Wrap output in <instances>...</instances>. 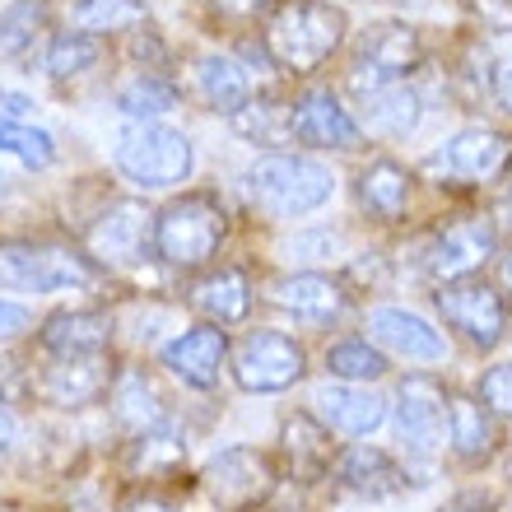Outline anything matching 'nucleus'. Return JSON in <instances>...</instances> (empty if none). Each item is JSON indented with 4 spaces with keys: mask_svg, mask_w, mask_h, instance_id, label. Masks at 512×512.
Segmentation results:
<instances>
[{
    "mask_svg": "<svg viewBox=\"0 0 512 512\" xmlns=\"http://www.w3.org/2000/svg\"><path fill=\"white\" fill-rule=\"evenodd\" d=\"M345 28V10L331 0H280L266 24V52L289 75H312L340 52Z\"/></svg>",
    "mask_w": 512,
    "mask_h": 512,
    "instance_id": "nucleus-1",
    "label": "nucleus"
},
{
    "mask_svg": "<svg viewBox=\"0 0 512 512\" xmlns=\"http://www.w3.org/2000/svg\"><path fill=\"white\" fill-rule=\"evenodd\" d=\"M229 238V210L215 191H182L154 215V256L173 270H205Z\"/></svg>",
    "mask_w": 512,
    "mask_h": 512,
    "instance_id": "nucleus-2",
    "label": "nucleus"
},
{
    "mask_svg": "<svg viewBox=\"0 0 512 512\" xmlns=\"http://www.w3.org/2000/svg\"><path fill=\"white\" fill-rule=\"evenodd\" d=\"M243 187L261 215L298 219V215L322 210L336 196V173L322 159H312V154H284V149H275V154H266V159H256L247 168Z\"/></svg>",
    "mask_w": 512,
    "mask_h": 512,
    "instance_id": "nucleus-3",
    "label": "nucleus"
},
{
    "mask_svg": "<svg viewBox=\"0 0 512 512\" xmlns=\"http://www.w3.org/2000/svg\"><path fill=\"white\" fill-rule=\"evenodd\" d=\"M112 163L126 182H135L140 191H168L182 187L196 168V154H191V140L182 131L163 122H131L117 135V149H112Z\"/></svg>",
    "mask_w": 512,
    "mask_h": 512,
    "instance_id": "nucleus-4",
    "label": "nucleus"
},
{
    "mask_svg": "<svg viewBox=\"0 0 512 512\" xmlns=\"http://www.w3.org/2000/svg\"><path fill=\"white\" fill-rule=\"evenodd\" d=\"M98 275L103 266L94 256H80L70 247H0V289H14V294H75L98 284Z\"/></svg>",
    "mask_w": 512,
    "mask_h": 512,
    "instance_id": "nucleus-5",
    "label": "nucleus"
},
{
    "mask_svg": "<svg viewBox=\"0 0 512 512\" xmlns=\"http://www.w3.org/2000/svg\"><path fill=\"white\" fill-rule=\"evenodd\" d=\"M280 489V466L261 447H224L205 461L201 471V494L215 503L219 512H256L266 508Z\"/></svg>",
    "mask_w": 512,
    "mask_h": 512,
    "instance_id": "nucleus-6",
    "label": "nucleus"
},
{
    "mask_svg": "<svg viewBox=\"0 0 512 512\" xmlns=\"http://www.w3.org/2000/svg\"><path fill=\"white\" fill-rule=\"evenodd\" d=\"M433 308L443 312V322L452 326L471 350H494L512 331L508 298L489 280H480V275H466V280H452V284H433Z\"/></svg>",
    "mask_w": 512,
    "mask_h": 512,
    "instance_id": "nucleus-7",
    "label": "nucleus"
},
{
    "mask_svg": "<svg viewBox=\"0 0 512 512\" xmlns=\"http://www.w3.org/2000/svg\"><path fill=\"white\" fill-rule=\"evenodd\" d=\"M303 373H308V350L289 331L256 326L233 350V382L252 396H280V391L298 387Z\"/></svg>",
    "mask_w": 512,
    "mask_h": 512,
    "instance_id": "nucleus-8",
    "label": "nucleus"
},
{
    "mask_svg": "<svg viewBox=\"0 0 512 512\" xmlns=\"http://www.w3.org/2000/svg\"><path fill=\"white\" fill-rule=\"evenodd\" d=\"M489 256H499V224L489 215H461V219H447L443 229H433L424 238L419 270L433 284H452L475 275Z\"/></svg>",
    "mask_w": 512,
    "mask_h": 512,
    "instance_id": "nucleus-9",
    "label": "nucleus"
},
{
    "mask_svg": "<svg viewBox=\"0 0 512 512\" xmlns=\"http://www.w3.org/2000/svg\"><path fill=\"white\" fill-rule=\"evenodd\" d=\"M424 61V42L410 24H378L368 28V38L359 42V56L350 66V89L354 98H368L387 89V84L405 80V70H415Z\"/></svg>",
    "mask_w": 512,
    "mask_h": 512,
    "instance_id": "nucleus-10",
    "label": "nucleus"
},
{
    "mask_svg": "<svg viewBox=\"0 0 512 512\" xmlns=\"http://www.w3.org/2000/svg\"><path fill=\"white\" fill-rule=\"evenodd\" d=\"M447 401L452 391L429 373H410L396 387V433L410 457H433L447 438Z\"/></svg>",
    "mask_w": 512,
    "mask_h": 512,
    "instance_id": "nucleus-11",
    "label": "nucleus"
},
{
    "mask_svg": "<svg viewBox=\"0 0 512 512\" xmlns=\"http://www.w3.org/2000/svg\"><path fill=\"white\" fill-rule=\"evenodd\" d=\"M512 163V135L494 126H471L457 131L443 149H433L424 159V173L443 177V182H489V177L508 173Z\"/></svg>",
    "mask_w": 512,
    "mask_h": 512,
    "instance_id": "nucleus-12",
    "label": "nucleus"
},
{
    "mask_svg": "<svg viewBox=\"0 0 512 512\" xmlns=\"http://www.w3.org/2000/svg\"><path fill=\"white\" fill-rule=\"evenodd\" d=\"M336 443H331V429H326L317 415L308 410H294L284 415L280 424V447H275V466H280V480H294V485H317L336 471Z\"/></svg>",
    "mask_w": 512,
    "mask_h": 512,
    "instance_id": "nucleus-13",
    "label": "nucleus"
},
{
    "mask_svg": "<svg viewBox=\"0 0 512 512\" xmlns=\"http://www.w3.org/2000/svg\"><path fill=\"white\" fill-rule=\"evenodd\" d=\"M159 364L168 368L177 382H187V387H196V391L219 387L224 364H229V331L215 322L191 326V331H182V336H173L163 345Z\"/></svg>",
    "mask_w": 512,
    "mask_h": 512,
    "instance_id": "nucleus-14",
    "label": "nucleus"
},
{
    "mask_svg": "<svg viewBox=\"0 0 512 512\" xmlns=\"http://www.w3.org/2000/svg\"><path fill=\"white\" fill-rule=\"evenodd\" d=\"M149 243H154V215L140 201L108 205L89 229V256L98 266H135Z\"/></svg>",
    "mask_w": 512,
    "mask_h": 512,
    "instance_id": "nucleus-15",
    "label": "nucleus"
},
{
    "mask_svg": "<svg viewBox=\"0 0 512 512\" xmlns=\"http://www.w3.org/2000/svg\"><path fill=\"white\" fill-rule=\"evenodd\" d=\"M368 340L391 350L396 359H410V364H443L447 359V336L429 317H419L410 308H373L368 312Z\"/></svg>",
    "mask_w": 512,
    "mask_h": 512,
    "instance_id": "nucleus-16",
    "label": "nucleus"
},
{
    "mask_svg": "<svg viewBox=\"0 0 512 512\" xmlns=\"http://www.w3.org/2000/svg\"><path fill=\"white\" fill-rule=\"evenodd\" d=\"M294 140L312 149H350L364 145V131L350 117V108L340 103L331 89H308V94L294 98Z\"/></svg>",
    "mask_w": 512,
    "mask_h": 512,
    "instance_id": "nucleus-17",
    "label": "nucleus"
},
{
    "mask_svg": "<svg viewBox=\"0 0 512 512\" xmlns=\"http://www.w3.org/2000/svg\"><path fill=\"white\" fill-rule=\"evenodd\" d=\"M270 303L284 308L294 322L331 326L350 308V289L340 280H331V275H322V270H294V275L270 284Z\"/></svg>",
    "mask_w": 512,
    "mask_h": 512,
    "instance_id": "nucleus-18",
    "label": "nucleus"
},
{
    "mask_svg": "<svg viewBox=\"0 0 512 512\" xmlns=\"http://www.w3.org/2000/svg\"><path fill=\"white\" fill-rule=\"evenodd\" d=\"M112 387V364L103 354H84V359H56L52 368H42L38 396L52 410H84V405L103 401Z\"/></svg>",
    "mask_w": 512,
    "mask_h": 512,
    "instance_id": "nucleus-19",
    "label": "nucleus"
},
{
    "mask_svg": "<svg viewBox=\"0 0 512 512\" xmlns=\"http://www.w3.org/2000/svg\"><path fill=\"white\" fill-rule=\"evenodd\" d=\"M336 485L350 489V494H359V499L368 503H382V499H396V494H405V485H410V475H405V466L396 457H391L387 447H373V443H354L345 447L336 457Z\"/></svg>",
    "mask_w": 512,
    "mask_h": 512,
    "instance_id": "nucleus-20",
    "label": "nucleus"
},
{
    "mask_svg": "<svg viewBox=\"0 0 512 512\" xmlns=\"http://www.w3.org/2000/svg\"><path fill=\"white\" fill-rule=\"evenodd\" d=\"M447 447L461 466H489L499 457L503 447V433H499V419L485 410L480 396H466V391H452L447 401Z\"/></svg>",
    "mask_w": 512,
    "mask_h": 512,
    "instance_id": "nucleus-21",
    "label": "nucleus"
},
{
    "mask_svg": "<svg viewBox=\"0 0 512 512\" xmlns=\"http://www.w3.org/2000/svg\"><path fill=\"white\" fill-rule=\"evenodd\" d=\"M317 419H322L331 433H345V438H368L373 429H382L387 419V401L378 391L359 387V382H326L317 387Z\"/></svg>",
    "mask_w": 512,
    "mask_h": 512,
    "instance_id": "nucleus-22",
    "label": "nucleus"
},
{
    "mask_svg": "<svg viewBox=\"0 0 512 512\" xmlns=\"http://www.w3.org/2000/svg\"><path fill=\"white\" fill-rule=\"evenodd\" d=\"M108 405H112V419L122 424L126 433H149L159 429L168 415V401H163L159 382L149 378L140 364H122L117 373H112V387H108Z\"/></svg>",
    "mask_w": 512,
    "mask_h": 512,
    "instance_id": "nucleus-23",
    "label": "nucleus"
},
{
    "mask_svg": "<svg viewBox=\"0 0 512 512\" xmlns=\"http://www.w3.org/2000/svg\"><path fill=\"white\" fill-rule=\"evenodd\" d=\"M354 196H359V210L378 224H401L410 215V196H415V177L410 168H401L396 159H373L359 168L354 177Z\"/></svg>",
    "mask_w": 512,
    "mask_h": 512,
    "instance_id": "nucleus-24",
    "label": "nucleus"
},
{
    "mask_svg": "<svg viewBox=\"0 0 512 512\" xmlns=\"http://www.w3.org/2000/svg\"><path fill=\"white\" fill-rule=\"evenodd\" d=\"M42 350L52 359H84V354H103L112 345V317L108 312H89V308H70L47 317L38 331Z\"/></svg>",
    "mask_w": 512,
    "mask_h": 512,
    "instance_id": "nucleus-25",
    "label": "nucleus"
},
{
    "mask_svg": "<svg viewBox=\"0 0 512 512\" xmlns=\"http://www.w3.org/2000/svg\"><path fill=\"white\" fill-rule=\"evenodd\" d=\"M196 94L205 98L210 112L233 117L261 89H256V75L247 70V61H238L229 52H205V56H196Z\"/></svg>",
    "mask_w": 512,
    "mask_h": 512,
    "instance_id": "nucleus-26",
    "label": "nucleus"
},
{
    "mask_svg": "<svg viewBox=\"0 0 512 512\" xmlns=\"http://www.w3.org/2000/svg\"><path fill=\"white\" fill-rule=\"evenodd\" d=\"M191 308L215 326L243 322L247 312H252V275L243 266L205 270L201 280L191 284Z\"/></svg>",
    "mask_w": 512,
    "mask_h": 512,
    "instance_id": "nucleus-27",
    "label": "nucleus"
},
{
    "mask_svg": "<svg viewBox=\"0 0 512 512\" xmlns=\"http://www.w3.org/2000/svg\"><path fill=\"white\" fill-rule=\"evenodd\" d=\"M419 117H424V98L405 80L359 98V131L378 135V140H405L419 126Z\"/></svg>",
    "mask_w": 512,
    "mask_h": 512,
    "instance_id": "nucleus-28",
    "label": "nucleus"
},
{
    "mask_svg": "<svg viewBox=\"0 0 512 512\" xmlns=\"http://www.w3.org/2000/svg\"><path fill=\"white\" fill-rule=\"evenodd\" d=\"M187 466V433L177 419H163L159 429L135 433L131 438V475L140 480H163Z\"/></svg>",
    "mask_w": 512,
    "mask_h": 512,
    "instance_id": "nucleus-29",
    "label": "nucleus"
},
{
    "mask_svg": "<svg viewBox=\"0 0 512 512\" xmlns=\"http://www.w3.org/2000/svg\"><path fill=\"white\" fill-rule=\"evenodd\" d=\"M229 126L252 145H289L294 140V103L275 94H256L229 117Z\"/></svg>",
    "mask_w": 512,
    "mask_h": 512,
    "instance_id": "nucleus-30",
    "label": "nucleus"
},
{
    "mask_svg": "<svg viewBox=\"0 0 512 512\" xmlns=\"http://www.w3.org/2000/svg\"><path fill=\"white\" fill-rule=\"evenodd\" d=\"M182 103V89H177L168 75L159 70H140L117 89V108L131 117V122H159Z\"/></svg>",
    "mask_w": 512,
    "mask_h": 512,
    "instance_id": "nucleus-31",
    "label": "nucleus"
},
{
    "mask_svg": "<svg viewBox=\"0 0 512 512\" xmlns=\"http://www.w3.org/2000/svg\"><path fill=\"white\" fill-rule=\"evenodd\" d=\"M103 61V38L94 33H80V28H66V33H52L47 38V52H42V66L52 80H80Z\"/></svg>",
    "mask_w": 512,
    "mask_h": 512,
    "instance_id": "nucleus-32",
    "label": "nucleus"
},
{
    "mask_svg": "<svg viewBox=\"0 0 512 512\" xmlns=\"http://www.w3.org/2000/svg\"><path fill=\"white\" fill-rule=\"evenodd\" d=\"M66 14H70V28L94 33V38L145 28V5L140 0H70Z\"/></svg>",
    "mask_w": 512,
    "mask_h": 512,
    "instance_id": "nucleus-33",
    "label": "nucleus"
},
{
    "mask_svg": "<svg viewBox=\"0 0 512 512\" xmlns=\"http://www.w3.org/2000/svg\"><path fill=\"white\" fill-rule=\"evenodd\" d=\"M387 354H382V345H373L368 336H345L336 340L331 350H326V373L336 382H359V387H368V382L387 378Z\"/></svg>",
    "mask_w": 512,
    "mask_h": 512,
    "instance_id": "nucleus-34",
    "label": "nucleus"
},
{
    "mask_svg": "<svg viewBox=\"0 0 512 512\" xmlns=\"http://www.w3.org/2000/svg\"><path fill=\"white\" fill-rule=\"evenodd\" d=\"M42 28H47V5L42 0H14V5H5V14H0V56L5 61L24 56L42 38Z\"/></svg>",
    "mask_w": 512,
    "mask_h": 512,
    "instance_id": "nucleus-35",
    "label": "nucleus"
},
{
    "mask_svg": "<svg viewBox=\"0 0 512 512\" xmlns=\"http://www.w3.org/2000/svg\"><path fill=\"white\" fill-rule=\"evenodd\" d=\"M0 149H10L28 168H52L56 163V140L52 131H42L33 122H0Z\"/></svg>",
    "mask_w": 512,
    "mask_h": 512,
    "instance_id": "nucleus-36",
    "label": "nucleus"
},
{
    "mask_svg": "<svg viewBox=\"0 0 512 512\" xmlns=\"http://www.w3.org/2000/svg\"><path fill=\"white\" fill-rule=\"evenodd\" d=\"M284 252H289V261H294V266H322V261H336V256L345 252V238H340L336 229L298 233V238H289V243H284Z\"/></svg>",
    "mask_w": 512,
    "mask_h": 512,
    "instance_id": "nucleus-37",
    "label": "nucleus"
},
{
    "mask_svg": "<svg viewBox=\"0 0 512 512\" xmlns=\"http://www.w3.org/2000/svg\"><path fill=\"white\" fill-rule=\"evenodd\" d=\"M480 401L494 419H512V364H494L480 378Z\"/></svg>",
    "mask_w": 512,
    "mask_h": 512,
    "instance_id": "nucleus-38",
    "label": "nucleus"
},
{
    "mask_svg": "<svg viewBox=\"0 0 512 512\" xmlns=\"http://www.w3.org/2000/svg\"><path fill=\"white\" fill-rule=\"evenodd\" d=\"M28 326H33V312H28L24 303H10V298H0V340L24 336Z\"/></svg>",
    "mask_w": 512,
    "mask_h": 512,
    "instance_id": "nucleus-39",
    "label": "nucleus"
},
{
    "mask_svg": "<svg viewBox=\"0 0 512 512\" xmlns=\"http://www.w3.org/2000/svg\"><path fill=\"white\" fill-rule=\"evenodd\" d=\"M433 512H494V494H485V489H461V494H452V499L438 503Z\"/></svg>",
    "mask_w": 512,
    "mask_h": 512,
    "instance_id": "nucleus-40",
    "label": "nucleus"
},
{
    "mask_svg": "<svg viewBox=\"0 0 512 512\" xmlns=\"http://www.w3.org/2000/svg\"><path fill=\"white\" fill-rule=\"evenodd\" d=\"M33 98L28 94H14V89H5L0 84V122H33Z\"/></svg>",
    "mask_w": 512,
    "mask_h": 512,
    "instance_id": "nucleus-41",
    "label": "nucleus"
},
{
    "mask_svg": "<svg viewBox=\"0 0 512 512\" xmlns=\"http://www.w3.org/2000/svg\"><path fill=\"white\" fill-rule=\"evenodd\" d=\"M117 512H182L173 499H163V494H135L131 503H122Z\"/></svg>",
    "mask_w": 512,
    "mask_h": 512,
    "instance_id": "nucleus-42",
    "label": "nucleus"
},
{
    "mask_svg": "<svg viewBox=\"0 0 512 512\" xmlns=\"http://www.w3.org/2000/svg\"><path fill=\"white\" fill-rule=\"evenodd\" d=\"M224 14H238V19H252V14H270L275 0H215Z\"/></svg>",
    "mask_w": 512,
    "mask_h": 512,
    "instance_id": "nucleus-43",
    "label": "nucleus"
},
{
    "mask_svg": "<svg viewBox=\"0 0 512 512\" xmlns=\"http://www.w3.org/2000/svg\"><path fill=\"white\" fill-rule=\"evenodd\" d=\"M14 443H19V419H14L10 410L0 405V452H10Z\"/></svg>",
    "mask_w": 512,
    "mask_h": 512,
    "instance_id": "nucleus-44",
    "label": "nucleus"
},
{
    "mask_svg": "<svg viewBox=\"0 0 512 512\" xmlns=\"http://www.w3.org/2000/svg\"><path fill=\"white\" fill-rule=\"evenodd\" d=\"M494 94H499V103L512 112V61L499 70V75H494Z\"/></svg>",
    "mask_w": 512,
    "mask_h": 512,
    "instance_id": "nucleus-45",
    "label": "nucleus"
},
{
    "mask_svg": "<svg viewBox=\"0 0 512 512\" xmlns=\"http://www.w3.org/2000/svg\"><path fill=\"white\" fill-rule=\"evenodd\" d=\"M499 219H503V229L512 233V163H508V187H503V201H499Z\"/></svg>",
    "mask_w": 512,
    "mask_h": 512,
    "instance_id": "nucleus-46",
    "label": "nucleus"
},
{
    "mask_svg": "<svg viewBox=\"0 0 512 512\" xmlns=\"http://www.w3.org/2000/svg\"><path fill=\"white\" fill-rule=\"evenodd\" d=\"M499 280H503V289H508V294H512V247L499 256Z\"/></svg>",
    "mask_w": 512,
    "mask_h": 512,
    "instance_id": "nucleus-47",
    "label": "nucleus"
},
{
    "mask_svg": "<svg viewBox=\"0 0 512 512\" xmlns=\"http://www.w3.org/2000/svg\"><path fill=\"white\" fill-rule=\"evenodd\" d=\"M256 512H303V508H280V503L270 499V503H266V508H256Z\"/></svg>",
    "mask_w": 512,
    "mask_h": 512,
    "instance_id": "nucleus-48",
    "label": "nucleus"
},
{
    "mask_svg": "<svg viewBox=\"0 0 512 512\" xmlns=\"http://www.w3.org/2000/svg\"><path fill=\"white\" fill-rule=\"evenodd\" d=\"M0 196H5V177H0Z\"/></svg>",
    "mask_w": 512,
    "mask_h": 512,
    "instance_id": "nucleus-49",
    "label": "nucleus"
}]
</instances>
